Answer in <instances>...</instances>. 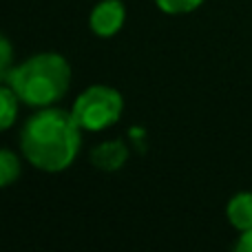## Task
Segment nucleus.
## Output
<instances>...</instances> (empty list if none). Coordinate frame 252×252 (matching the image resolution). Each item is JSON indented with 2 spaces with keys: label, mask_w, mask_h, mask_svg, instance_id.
I'll return each instance as SVG.
<instances>
[{
  "label": "nucleus",
  "mask_w": 252,
  "mask_h": 252,
  "mask_svg": "<svg viewBox=\"0 0 252 252\" xmlns=\"http://www.w3.org/2000/svg\"><path fill=\"white\" fill-rule=\"evenodd\" d=\"M80 126L60 109L38 111L27 120L20 135L25 157L40 170L58 173L73 164L80 151Z\"/></svg>",
  "instance_id": "nucleus-1"
},
{
  "label": "nucleus",
  "mask_w": 252,
  "mask_h": 252,
  "mask_svg": "<svg viewBox=\"0 0 252 252\" xmlns=\"http://www.w3.org/2000/svg\"><path fill=\"white\" fill-rule=\"evenodd\" d=\"M4 82L13 89L18 100L29 106H49L66 93L71 69L58 53H38L18 66H11Z\"/></svg>",
  "instance_id": "nucleus-2"
},
{
  "label": "nucleus",
  "mask_w": 252,
  "mask_h": 252,
  "mask_svg": "<svg viewBox=\"0 0 252 252\" xmlns=\"http://www.w3.org/2000/svg\"><path fill=\"white\" fill-rule=\"evenodd\" d=\"M124 100L111 87H91L75 100L71 115L82 130H102L115 124L122 115Z\"/></svg>",
  "instance_id": "nucleus-3"
},
{
  "label": "nucleus",
  "mask_w": 252,
  "mask_h": 252,
  "mask_svg": "<svg viewBox=\"0 0 252 252\" xmlns=\"http://www.w3.org/2000/svg\"><path fill=\"white\" fill-rule=\"evenodd\" d=\"M124 4L120 0H102L95 4V9L91 11V29L93 33L109 38L115 35L124 25Z\"/></svg>",
  "instance_id": "nucleus-4"
},
{
  "label": "nucleus",
  "mask_w": 252,
  "mask_h": 252,
  "mask_svg": "<svg viewBox=\"0 0 252 252\" xmlns=\"http://www.w3.org/2000/svg\"><path fill=\"white\" fill-rule=\"evenodd\" d=\"M126 157H128V151H126V146L120 139H115V142H104L91 151V161L102 170L122 168Z\"/></svg>",
  "instance_id": "nucleus-5"
},
{
  "label": "nucleus",
  "mask_w": 252,
  "mask_h": 252,
  "mask_svg": "<svg viewBox=\"0 0 252 252\" xmlns=\"http://www.w3.org/2000/svg\"><path fill=\"white\" fill-rule=\"evenodd\" d=\"M228 221L237 228V230H248L252 228V192H239L228 201Z\"/></svg>",
  "instance_id": "nucleus-6"
},
{
  "label": "nucleus",
  "mask_w": 252,
  "mask_h": 252,
  "mask_svg": "<svg viewBox=\"0 0 252 252\" xmlns=\"http://www.w3.org/2000/svg\"><path fill=\"white\" fill-rule=\"evenodd\" d=\"M18 115V95L11 87H0V133L16 122Z\"/></svg>",
  "instance_id": "nucleus-7"
},
{
  "label": "nucleus",
  "mask_w": 252,
  "mask_h": 252,
  "mask_svg": "<svg viewBox=\"0 0 252 252\" xmlns=\"http://www.w3.org/2000/svg\"><path fill=\"white\" fill-rule=\"evenodd\" d=\"M20 175V161L11 151H0V188L13 184Z\"/></svg>",
  "instance_id": "nucleus-8"
},
{
  "label": "nucleus",
  "mask_w": 252,
  "mask_h": 252,
  "mask_svg": "<svg viewBox=\"0 0 252 252\" xmlns=\"http://www.w3.org/2000/svg\"><path fill=\"white\" fill-rule=\"evenodd\" d=\"M155 2L166 13H188L199 7L204 0H155Z\"/></svg>",
  "instance_id": "nucleus-9"
},
{
  "label": "nucleus",
  "mask_w": 252,
  "mask_h": 252,
  "mask_svg": "<svg viewBox=\"0 0 252 252\" xmlns=\"http://www.w3.org/2000/svg\"><path fill=\"white\" fill-rule=\"evenodd\" d=\"M11 60H13V51H11V44L9 40L0 33V82L7 80L9 71H11Z\"/></svg>",
  "instance_id": "nucleus-10"
},
{
  "label": "nucleus",
  "mask_w": 252,
  "mask_h": 252,
  "mask_svg": "<svg viewBox=\"0 0 252 252\" xmlns=\"http://www.w3.org/2000/svg\"><path fill=\"white\" fill-rule=\"evenodd\" d=\"M237 252H252V228H248V230L241 232L239 241H237L235 246Z\"/></svg>",
  "instance_id": "nucleus-11"
}]
</instances>
